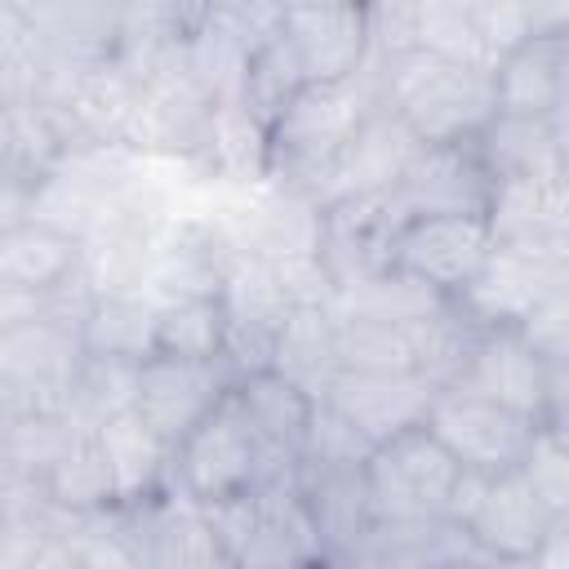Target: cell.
Masks as SVG:
<instances>
[{
  "instance_id": "60d3db41",
  "label": "cell",
  "mask_w": 569,
  "mask_h": 569,
  "mask_svg": "<svg viewBox=\"0 0 569 569\" xmlns=\"http://www.w3.org/2000/svg\"><path fill=\"white\" fill-rule=\"evenodd\" d=\"M338 320V369H365V373H418V347H413V320Z\"/></svg>"
},
{
  "instance_id": "b9f144b4",
  "label": "cell",
  "mask_w": 569,
  "mask_h": 569,
  "mask_svg": "<svg viewBox=\"0 0 569 569\" xmlns=\"http://www.w3.org/2000/svg\"><path fill=\"white\" fill-rule=\"evenodd\" d=\"M133 382H138V360H116V356H89L84 351L62 418L80 431H98L111 413L133 405Z\"/></svg>"
},
{
  "instance_id": "e575fe53",
  "label": "cell",
  "mask_w": 569,
  "mask_h": 569,
  "mask_svg": "<svg viewBox=\"0 0 569 569\" xmlns=\"http://www.w3.org/2000/svg\"><path fill=\"white\" fill-rule=\"evenodd\" d=\"M445 302H449V293H440L436 284L418 280L413 271H405L396 262L373 271V276L333 284V293H329V311L333 316H347V320H391V325H409L418 316H431Z\"/></svg>"
},
{
  "instance_id": "83f0119b",
  "label": "cell",
  "mask_w": 569,
  "mask_h": 569,
  "mask_svg": "<svg viewBox=\"0 0 569 569\" xmlns=\"http://www.w3.org/2000/svg\"><path fill=\"white\" fill-rule=\"evenodd\" d=\"M489 178L565 173V116H520L493 111L467 142Z\"/></svg>"
},
{
  "instance_id": "3957f363",
  "label": "cell",
  "mask_w": 569,
  "mask_h": 569,
  "mask_svg": "<svg viewBox=\"0 0 569 569\" xmlns=\"http://www.w3.org/2000/svg\"><path fill=\"white\" fill-rule=\"evenodd\" d=\"M204 516L231 565H316L325 560L298 476L262 480L244 493L204 502Z\"/></svg>"
},
{
  "instance_id": "7a4b0ae2",
  "label": "cell",
  "mask_w": 569,
  "mask_h": 569,
  "mask_svg": "<svg viewBox=\"0 0 569 569\" xmlns=\"http://www.w3.org/2000/svg\"><path fill=\"white\" fill-rule=\"evenodd\" d=\"M378 62V98L413 129L418 142H471L480 124L498 111L493 71L445 58L436 49H400Z\"/></svg>"
},
{
  "instance_id": "bcb514c9",
  "label": "cell",
  "mask_w": 569,
  "mask_h": 569,
  "mask_svg": "<svg viewBox=\"0 0 569 569\" xmlns=\"http://www.w3.org/2000/svg\"><path fill=\"white\" fill-rule=\"evenodd\" d=\"M516 333L551 365H569V289L551 293L547 302H538L520 325Z\"/></svg>"
},
{
  "instance_id": "9c48e42d",
  "label": "cell",
  "mask_w": 569,
  "mask_h": 569,
  "mask_svg": "<svg viewBox=\"0 0 569 569\" xmlns=\"http://www.w3.org/2000/svg\"><path fill=\"white\" fill-rule=\"evenodd\" d=\"M449 387L498 400L516 413H529L533 422H560L565 427L569 365L542 360L516 329H480L467 365L458 369V378Z\"/></svg>"
},
{
  "instance_id": "f546056e",
  "label": "cell",
  "mask_w": 569,
  "mask_h": 569,
  "mask_svg": "<svg viewBox=\"0 0 569 569\" xmlns=\"http://www.w3.org/2000/svg\"><path fill=\"white\" fill-rule=\"evenodd\" d=\"M231 396L240 400V409H244L249 427L258 431L262 449L280 467L298 471L302 436H307V418H311V396L298 382H289L284 373H276V369L240 373L236 387H231Z\"/></svg>"
},
{
  "instance_id": "277c9868",
  "label": "cell",
  "mask_w": 569,
  "mask_h": 569,
  "mask_svg": "<svg viewBox=\"0 0 569 569\" xmlns=\"http://www.w3.org/2000/svg\"><path fill=\"white\" fill-rule=\"evenodd\" d=\"M169 476L182 493H191L196 502H218L231 493H244L262 480H280V476H298L289 467H280L258 431L249 427L240 400L227 391L178 445L169 458Z\"/></svg>"
},
{
  "instance_id": "5b68a950",
  "label": "cell",
  "mask_w": 569,
  "mask_h": 569,
  "mask_svg": "<svg viewBox=\"0 0 569 569\" xmlns=\"http://www.w3.org/2000/svg\"><path fill=\"white\" fill-rule=\"evenodd\" d=\"M80 329L31 311L0 329V418L62 413L80 373Z\"/></svg>"
},
{
  "instance_id": "44dd1931",
  "label": "cell",
  "mask_w": 569,
  "mask_h": 569,
  "mask_svg": "<svg viewBox=\"0 0 569 569\" xmlns=\"http://www.w3.org/2000/svg\"><path fill=\"white\" fill-rule=\"evenodd\" d=\"M556 520L560 516L533 493L529 476L520 467H511V471L485 480L480 502L467 516V533L493 565H529Z\"/></svg>"
},
{
  "instance_id": "5bb4252c",
  "label": "cell",
  "mask_w": 569,
  "mask_h": 569,
  "mask_svg": "<svg viewBox=\"0 0 569 569\" xmlns=\"http://www.w3.org/2000/svg\"><path fill=\"white\" fill-rule=\"evenodd\" d=\"M560 289H569V258L489 244L485 262L453 293V302L485 329H516L538 302H547Z\"/></svg>"
},
{
  "instance_id": "4dcf8cb0",
  "label": "cell",
  "mask_w": 569,
  "mask_h": 569,
  "mask_svg": "<svg viewBox=\"0 0 569 569\" xmlns=\"http://www.w3.org/2000/svg\"><path fill=\"white\" fill-rule=\"evenodd\" d=\"M98 440H102V453H107V467H111V485H116V502L120 507H133L160 489L173 485L169 476V458L173 449L142 422V413L129 405L120 413H111L102 427H98Z\"/></svg>"
},
{
  "instance_id": "7402d4cb",
  "label": "cell",
  "mask_w": 569,
  "mask_h": 569,
  "mask_svg": "<svg viewBox=\"0 0 569 569\" xmlns=\"http://www.w3.org/2000/svg\"><path fill=\"white\" fill-rule=\"evenodd\" d=\"M280 36L307 80H347L373 58L365 4H284Z\"/></svg>"
},
{
  "instance_id": "4316f807",
  "label": "cell",
  "mask_w": 569,
  "mask_h": 569,
  "mask_svg": "<svg viewBox=\"0 0 569 569\" xmlns=\"http://www.w3.org/2000/svg\"><path fill=\"white\" fill-rule=\"evenodd\" d=\"M498 111L520 116H565L569 107V31L525 36L493 67Z\"/></svg>"
},
{
  "instance_id": "8fae6325",
  "label": "cell",
  "mask_w": 569,
  "mask_h": 569,
  "mask_svg": "<svg viewBox=\"0 0 569 569\" xmlns=\"http://www.w3.org/2000/svg\"><path fill=\"white\" fill-rule=\"evenodd\" d=\"M213 98L196 84L187 58L169 62L160 71L138 76V107L124 133V147L151 160H182L200 164L204 138H209Z\"/></svg>"
},
{
  "instance_id": "f907efd6",
  "label": "cell",
  "mask_w": 569,
  "mask_h": 569,
  "mask_svg": "<svg viewBox=\"0 0 569 569\" xmlns=\"http://www.w3.org/2000/svg\"><path fill=\"white\" fill-rule=\"evenodd\" d=\"M529 565H538V569H569V516H560L547 529V538L538 542V551H533Z\"/></svg>"
},
{
  "instance_id": "d6986e66",
  "label": "cell",
  "mask_w": 569,
  "mask_h": 569,
  "mask_svg": "<svg viewBox=\"0 0 569 569\" xmlns=\"http://www.w3.org/2000/svg\"><path fill=\"white\" fill-rule=\"evenodd\" d=\"M489 244L493 236L480 213H418L396 231L391 262L453 298L476 276Z\"/></svg>"
},
{
  "instance_id": "603a6c76",
  "label": "cell",
  "mask_w": 569,
  "mask_h": 569,
  "mask_svg": "<svg viewBox=\"0 0 569 569\" xmlns=\"http://www.w3.org/2000/svg\"><path fill=\"white\" fill-rule=\"evenodd\" d=\"M298 489L307 498L325 560H360L378 525L365 485V462H298Z\"/></svg>"
},
{
  "instance_id": "836d02e7",
  "label": "cell",
  "mask_w": 569,
  "mask_h": 569,
  "mask_svg": "<svg viewBox=\"0 0 569 569\" xmlns=\"http://www.w3.org/2000/svg\"><path fill=\"white\" fill-rule=\"evenodd\" d=\"M271 369L298 382L311 400L325 396L329 378L338 373V320L329 302H307L284 316L271 347Z\"/></svg>"
},
{
  "instance_id": "f5cc1de1",
  "label": "cell",
  "mask_w": 569,
  "mask_h": 569,
  "mask_svg": "<svg viewBox=\"0 0 569 569\" xmlns=\"http://www.w3.org/2000/svg\"><path fill=\"white\" fill-rule=\"evenodd\" d=\"M284 4H365V0H284Z\"/></svg>"
},
{
  "instance_id": "30bf717a",
  "label": "cell",
  "mask_w": 569,
  "mask_h": 569,
  "mask_svg": "<svg viewBox=\"0 0 569 569\" xmlns=\"http://www.w3.org/2000/svg\"><path fill=\"white\" fill-rule=\"evenodd\" d=\"M422 422L458 458V467L480 471V476H502V471L520 467L533 445V431L542 427L529 413H516L498 400L453 391V387H440L431 396Z\"/></svg>"
},
{
  "instance_id": "52a82bcc",
  "label": "cell",
  "mask_w": 569,
  "mask_h": 569,
  "mask_svg": "<svg viewBox=\"0 0 569 569\" xmlns=\"http://www.w3.org/2000/svg\"><path fill=\"white\" fill-rule=\"evenodd\" d=\"M458 458L413 422L378 440L365 458V485L378 520H449V493L458 480Z\"/></svg>"
},
{
  "instance_id": "6da1fadb",
  "label": "cell",
  "mask_w": 569,
  "mask_h": 569,
  "mask_svg": "<svg viewBox=\"0 0 569 569\" xmlns=\"http://www.w3.org/2000/svg\"><path fill=\"white\" fill-rule=\"evenodd\" d=\"M378 102V62L369 58L347 80H302L267 124V182L307 200L325 187L333 160Z\"/></svg>"
},
{
  "instance_id": "d6a6232c",
  "label": "cell",
  "mask_w": 569,
  "mask_h": 569,
  "mask_svg": "<svg viewBox=\"0 0 569 569\" xmlns=\"http://www.w3.org/2000/svg\"><path fill=\"white\" fill-rule=\"evenodd\" d=\"M213 187H253L267 182V124L240 102H213L209 138L196 164Z\"/></svg>"
},
{
  "instance_id": "7dc6e473",
  "label": "cell",
  "mask_w": 569,
  "mask_h": 569,
  "mask_svg": "<svg viewBox=\"0 0 569 569\" xmlns=\"http://www.w3.org/2000/svg\"><path fill=\"white\" fill-rule=\"evenodd\" d=\"M124 13V31L142 27H191L200 0H116Z\"/></svg>"
},
{
  "instance_id": "1f68e13d",
  "label": "cell",
  "mask_w": 569,
  "mask_h": 569,
  "mask_svg": "<svg viewBox=\"0 0 569 569\" xmlns=\"http://www.w3.org/2000/svg\"><path fill=\"white\" fill-rule=\"evenodd\" d=\"M71 271H80V236L36 213L0 236V284L40 298L53 284H62Z\"/></svg>"
},
{
  "instance_id": "2e32d148",
  "label": "cell",
  "mask_w": 569,
  "mask_h": 569,
  "mask_svg": "<svg viewBox=\"0 0 569 569\" xmlns=\"http://www.w3.org/2000/svg\"><path fill=\"white\" fill-rule=\"evenodd\" d=\"M405 218L409 213L400 209L396 191H356V196H338L320 204L316 258L325 262L329 280L347 284V280L391 267V244Z\"/></svg>"
},
{
  "instance_id": "d590c367",
  "label": "cell",
  "mask_w": 569,
  "mask_h": 569,
  "mask_svg": "<svg viewBox=\"0 0 569 569\" xmlns=\"http://www.w3.org/2000/svg\"><path fill=\"white\" fill-rule=\"evenodd\" d=\"M151 329H156V302L147 293H93L80 320V347L89 356L142 360L151 356Z\"/></svg>"
},
{
  "instance_id": "816d5d0a",
  "label": "cell",
  "mask_w": 569,
  "mask_h": 569,
  "mask_svg": "<svg viewBox=\"0 0 569 569\" xmlns=\"http://www.w3.org/2000/svg\"><path fill=\"white\" fill-rule=\"evenodd\" d=\"M31 311H36V298L31 293H18V289L0 284V329L13 325V320H22V316H31Z\"/></svg>"
},
{
  "instance_id": "74e56055",
  "label": "cell",
  "mask_w": 569,
  "mask_h": 569,
  "mask_svg": "<svg viewBox=\"0 0 569 569\" xmlns=\"http://www.w3.org/2000/svg\"><path fill=\"white\" fill-rule=\"evenodd\" d=\"M44 493L67 507V511H102L116 507V485H111V467L102 453L98 431H80L67 440V449L58 453V462L44 471Z\"/></svg>"
},
{
  "instance_id": "7c38bea8",
  "label": "cell",
  "mask_w": 569,
  "mask_h": 569,
  "mask_svg": "<svg viewBox=\"0 0 569 569\" xmlns=\"http://www.w3.org/2000/svg\"><path fill=\"white\" fill-rule=\"evenodd\" d=\"M222 196L209 200V213L227 231L231 249L244 258H298L316 253L320 240V209L316 200L276 187V182H253V187H218Z\"/></svg>"
},
{
  "instance_id": "7bdbcfd3",
  "label": "cell",
  "mask_w": 569,
  "mask_h": 569,
  "mask_svg": "<svg viewBox=\"0 0 569 569\" xmlns=\"http://www.w3.org/2000/svg\"><path fill=\"white\" fill-rule=\"evenodd\" d=\"M307 76H302V67H298V58L289 53V44H284V36H276L253 62H249V76H244V89H240V102L262 120V124H271L276 120V111L298 93V84H302Z\"/></svg>"
},
{
  "instance_id": "e0dca14e",
  "label": "cell",
  "mask_w": 569,
  "mask_h": 569,
  "mask_svg": "<svg viewBox=\"0 0 569 569\" xmlns=\"http://www.w3.org/2000/svg\"><path fill=\"white\" fill-rule=\"evenodd\" d=\"M129 520V547L138 565L151 569H227V551L204 516V502L182 493L178 485L124 507Z\"/></svg>"
},
{
  "instance_id": "ac0fdd59",
  "label": "cell",
  "mask_w": 569,
  "mask_h": 569,
  "mask_svg": "<svg viewBox=\"0 0 569 569\" xmlns=\"http://www.w3.org/2000/svg\"><path fill=\"white\" fill-rule=\"evenodd\" d=\"M529 36L520 0H418L413 44L493 71Z\"/></svg>"
},
{
  "instance_id": "ba28073f",
  "label": "cell",
  "mask_w": 569,
  "mask_h": 569,
  "mask_svg": "<svg viewBox=\"0 0 569 569\" xmlns=\"http://www.w3.org/2000/svg\"><path fill=\"white\" fill-rule=\"evenodd\" d=\"M284 0H200L187 31V67L213 102H231L244 89L249 62L280 36Z\"/></svg>"
},
{
  "instance_id": "f1b7e54d",
  "label": "cell",
  "mask_w": 569,
  "mask_h": 569,
  "mask_svg": "<svg viewBox=\"0 0 569 569\" xmlns=\"http://www.w3.org/2000/svg\"><path fill=\"white\" fill-rule=\"evenodd\" d=\"M49 44L53 62L111 58L124 40V13L116 0H9Z\"/></svg>"
},
{
  "instance_id": "f35d334b",
  "label": "cell",
  "mask_w": 569,
  "mask_h": 569,
  "mask_svg": "<svg viewBox=\"0 0 569 569\" xmlns=\"http://www.w3.org/2000/svg\"><path fill=\"white\" fill-rule=\"evenodd\" d=\"M227 347V311L222 298H173L156 302L151 351L187 356V360H218Z\"/></svg>"
},
{
  "instance_id": "9a60e30c",
  "label": "cell",
  "mask_w": 569,
  "mask_h": 569,
  "mask_svg": "<svg viewBox=\"0 0 569 569\" xmlns=\"http://www.w3.org/2000/svg\"><path fill=\"white\" fill-rule=\"evenodd\" d=\"M231 387H236V369L222 356L218 360H187V356L151 351L138 360L133 409L173 449Z\"/></svg>"
},
{
  "instance_id": "ab89813d",
  "label": "cell",
  "mask_w": 569,
  "mask_h": 569,
  "mask_svg": "<svg viewBox=\"0 0 569 569\" xmlns=\"http://www.w3.org/2000/svg\"><path fill=\"white\" fill-rule=\"evenodd\" d=\"M49 76V44L9 0H0V102H40Z\"/></svg>"
},
{
  "instance_id": "ee69618b",
  "label": "cell",
  "mask_w": 569,
  "mask_h": 569,
  "mask_svg": "<svg viewBox=\"0 0 569 569\" xmlns=\"http://www.w3.org/2000/svg\"><path fill=\"white\" fill-rule=\"evenodd\" d=\"M520 471L529 476L533 493L556 516H569V449H565V427L560 422H542L533 431V445H529Z\"/></svg>"
},
{
  "instance_id": "8992f818",
  "label": "cell",
  "mask_w": 569,
  "mask_h": 569,
  "mask_svg": "<svg viewBox=\"0 0 569 569\" xmlns=\"http://www.w3.org/2000/svg\"><path fill=\"white\" fill-rule=\"evenodd\" d=\"M40 107L67 151L124 147L138 107V76L124 67L120 53L93 62H53Z\"/></svg>"
},
{
  "instance_id": "cb8c5ba5",
  "label": "cell",
  "mask_w": 569,
  "mask_h": 569,
  "mask_svg": "<svg viewBox=\"0 0 569 569\" xmlns=\"http://www.w3.org/2000/svg\"><path fill=\"white\" fill-rule=\"evenodd\" d=\"M418 151L422 142L413 138V129L378 98L369 116L360 120V129L351 133V142L342 147V156L333 160L325 187L316 191V209L338 196H356V191H391Z\"/></svg>"
},
{
  "instance_id": "c3c4849f",
  "label": "cell",
  "mask_w": 569,
  "mask_h": 569,
  "mask_svg": "<svg viewBox=\"0 0 569 569\" xmlns=\"http://www.w3.org/2000/svg\"><path fill=\"white\" fill-rule=\"evenodd\" d=\"M520 13H525L529 36L569 31V0H520Z\"/></svg>"
},
{
  "instance_id": "681fc988",
  "label": "cell",
  "mask_w": 569,
  "mask_h": 569,
  "mask_svg": "<svg viewBox=\"0 0 569 569\" xmlns=\"http://www.w3.org/2000/svg\"><path fill=\"white\" fill-rule=\"evenodd\" d=\"M31 187H22L18 178H9V173H0V236L9 231V227H18L22 218H31Z\"/></svg>"
},
{
  "instance_id": "d4e9b609",
  "label": "cell",
  "mask_w": 569,
  "mask_h": 569,
  "mask_svg": "<svg viewBox=\"0 0 569 569\" xmlns=\"http://www.w3.org/2000/svg\"><path fill=\"white\" fill-rule=\"evenodd\" d=\"M436 387L422 373H365V369H338L325 387V396L369 445L413 427L427 418Z\"/></svg>"
},
{
  "instance_id": "484cf974",
  "label": "cell",
  "mask_w": 569,
  "mask_h": 569,
  "mask_svg": "<svg viewBox=\"0 0 569 569\" xmlns=\"http://www.w3.org/2000/svg\"><path fill=\"white\" fill-rule=\"evenodd\" d=\"M391 191L409 218L418 213H480L485 218L493 178L485 173V164L476 160L467 142H440V147L422 142V151L409 160L405 178Z\"/></svg>"
},
{
  "instance_id": "f6af8a7d",
  "label": "cell",
  "mask_w": 569,
  "mask_h": 569,
  "mask_svg": "<svg viewBox=\"0 0 569 569\" xmlns=\"http://www.w3.org/2000/svg\"><path fill=\"white\" fill-rule=\"evenodd\" d=\"M369 449L373 445L329 400H311V418H307V436H302V458L298 462H365Z\"/></svg>"
},
{
  "instance_id": "4fadbf2b",
  "label": "cell",
  "mask_w": 569,
  "mask_h": 569,
  "mask_svg": "<svg viewBox=\"0 0 569 569\" xmlns=\"http://www.w3.org/2000/svg\"><path fill=\"white\" fill-rule=\"evenodd\" d=\"M236 249L209 204H187L160 218L156 240H151V280L147 298L151 302H173V298H218L227 267Z\"/></svg>"
},
{
  "instance_id": "8d00e7d4",
  "label": "cell",
  "mask_w": 569,
  "mask_h": 569,
  "mask_svg": "<svg viewBox=\"0 0 569 569\" xmlns=\"http://www.w3.org/2000/svg\"><path fill=\"white\" fill-rule=\"evenodd\" d=\"M62 156L67 147L40 102H0V173L36 191Z\"/></svg>"
},
{
  "instance_id": "ffe728a7",
  "label": "cell",
  "mask_w": 569,
  "mask_h": 569,
  "mask_svg": "<svg viewBox=\"0 0 569 569\" xmlns=\"http://www.w3.org/2000/svg\"><path fill=\"white\" fill-rule=\"evenodd\" d=\"M485 222H489L493 244H516V249L569 258V196H565V173L493 178Z\"/></svg>"
}]
</instances>
